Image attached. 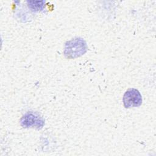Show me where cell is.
<instances>
[{
  "instance_id": "cell-2",
  "label": "cell",
  "mask_w": 156,
  "mask_h": 156,
  "mask_svg": "<svg viewBox=\"0 0 156 156\" xmlns=\"http://www.w3.org/2000/svg\"><path fill=\"white\" fill-rule=\"evenodd\" d=\"M21 126L24 128L40 129L44 125V119L37 112H27L20 120Z\"/></svg>"
},
{
  "instance_id": "cell-4",
  "label": "cell",
  "mask_w": 156,
  "mask_h": 156,
  "mask_svg": "<svg viewBox=\"0 0 156 156\" xmlns=\"http://www.w3.org/2000/svg\"><path fill=\"white\" fill-rule=\"evenodd\" d=\"M29 8L34 12H39L42 10L44 7V1H27Z\"/></svg>"
},
{
  "instance_id": "cell-3",
  "label": "cell",
  "mask_w": 156,
  "mask_h": 156,
  "mask_svg": "<svg viewBox=\"0 0 156 156\" xmlns=\"http://www.w3.org/2000/svg\"><path fill=\"white\" fill-rule=\"evenodd\" d=\"M122 101L126 108L136 107L141 104L142 96L138 90L135 88H130L125 92Z\"/></svg>"
},
{
  "instance_id": "cell-1",
  "label": "cell",
  "mask_w": 156,
  "mask_h": 156,
  "mask_svg": "<svg viewBox=\"0 0 156 156\" xmlns=\"http://www.w3.org/2000/svg\"><path fill=\"white\" fill-rule=\"evenodd\" d=\"M87 50V45L81 38H75L67 41L64 48V55L67 58L72 59L83 55Z\"/></svg>"
}]
</instances>
